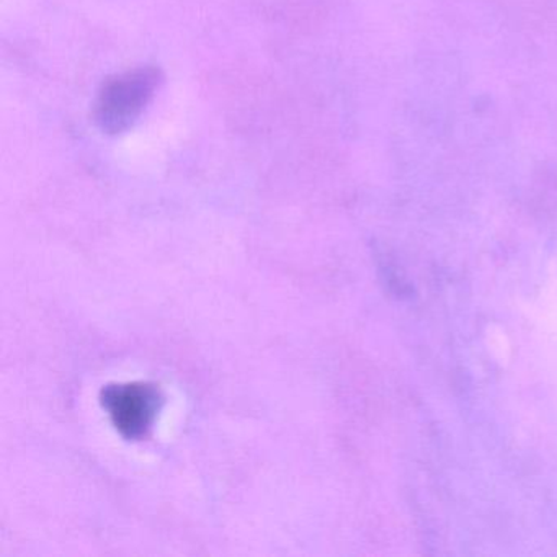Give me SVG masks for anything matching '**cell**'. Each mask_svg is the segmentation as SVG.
Here are the masks:
<instances>
[{
  "instance_id": "1",
  "label": "cell",
  "mask_w": 557,
  "mask_h": 557,
  "mask_svg": "<svg viewBox=\"0 0 557 557\" xmlns=\"http://www.w3.org/2000/svg\"><path fill=\"white\" fill-rule=\"evenodd\" d=\"M161 83L156 67H138L107 81L96 106V122L109 135L126 132L141 115Z\"/></svg>"
},
{
  "instance_id": "2",
  "label": "cell",
  "mask_w": 557,
  "mask_h": 557,
  "mask_svg": "<svg viewBox=\"0 0 557 557\" xmlns=\"http://www.w3.org/2000/svg\"><path fill=\"white\" fill-rule=\"evenodd\" d=\"M102 404L125 438L139 440L154 422L159 394L149 384H115L103 389Z\"/></svg>"
}]
</instances>
